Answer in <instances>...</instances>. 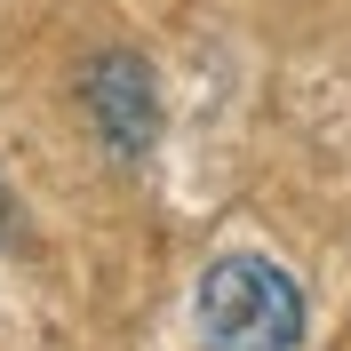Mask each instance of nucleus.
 <instances>
[{
    "label": "nucleus",
    "instance_id": "3",
    "mask_svg": "<svg viewBox=\"0 0 351 351\" xmlns=\"http://www.w3.org/2000/svg\"><path fill=\"white\" fill-rule=\"evenodd\" d=\"M16 240V199H8V184H0V247Z\"/></svg>",
    "mask_w": 351,
    "mask_h": 351
},
{
    "label": "nucleus",
    "instance_id": "1",
    "mask_svg": "<svg viewBox=\"0 0 351 351\" xmlns=\"http://www.w3.org/2000/svg\"><path fill=\"white\" fill-rule=\"evenodd\" d=\"M192 328L208 351H304V287L287 280V263L256 256V247H232L199 271L192 287Z\"/></svg>",
    "mask_w": 351,
    "mask_h": 351
},
{
    "label": "nucleus",
    "instance_id": "2",
    "mask_svg": "<svg viewBox=\"0 0 351 351\" xmlns=\"http://www.w3.org/2000/svg\"><path fill=\"white\" fill-rule=\"evenodd\" d=\"M80 112H88V128H96V144L136 168L160 144V72L136 48H104L80 72Z\"/></svg>",
    "mask_w": 351,
    "mask_h": 351
}]
</instances>
